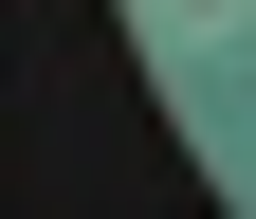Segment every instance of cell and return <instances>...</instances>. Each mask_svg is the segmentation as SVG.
<instances>
[{"label":"cell","mask_w":256,"mask_h":219,"mask_svg":"<svg viewBox=\"0 0 256 219\" xmlns=\"http://www.w3.org/2000/svg\"><path fill=\"white\" fill-rule=\"evenodd\" d=\"M146 37H165V73H202V55L256 37V0H146Z\"/></svg>","instance_id":"cell-1"}]
</instances>
